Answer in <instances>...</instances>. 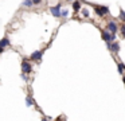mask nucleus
I'll return each instance as SVG.
<instances>
[{
  "label": "nucleus",
  "mask_w": 125,
  "mask_h": 121,
  "mask_svg": "<svg viewBox=\"0 0 125 121\" xmlns=\"http://www.w3.org/2000/svg\"><path fill=\"white\" fill-rule=\"evenodd\" d=\"M101 36H102V39L105 40L106 43H110V42H113V40L116 39V36H114V35H110L108 31H104V30L101 31Z\"/></svg>",
  "instance_id": "obj_1"
},
{
  "label": "nucleus",
  "mask_w": 125,
  "mask_h": 121,
  "mask_svg": "<svg viewBox=\"0 0 125 121\" xmlns=\"http://www.w3.org/2000/svg\"><path fill=\"white\" fill-rule=\"evenodd\" d=\"M94 11L97 15L102 16L105 15V13H109V8L108 7H101V5H94Z\"/></svg>",
  "instance_id": "obj_2"
},
{
  "label": "nucleus",
  "mask_w": 125,
  "mask_h": 121,
  "mask_svg": "<svg viewBox=\"0 0 125 121\" xmlns=\"http://www.w3.org/2000/svg\"><path fill=\"white\" fill-rule=\"evenodd\" d=\"M22 70L24 74H28V73H31V70H32V67H31V65L28 63V61H22Z\"/></svg>",
  "instance_id": "obj_3"
},
{
  "label": "nucleus",
  "mask_w": 125,
  "mask_h": 121,
  "mask_svg": "<svg viewBox=\"0 0 125 121\" xmlns=\"http://www.w3.org/2000/svg\"><path fill=\"white\" fill-rule=\"evenodd\" d=\"M50 11H51V13H52L54 16H57V18H58V16H62V11H61V7H59V5L51 7V8H50Z\"/></svg>",
  "instance_id": "obj_4"
},
{
  "label": "nucleus",
  "mask_w": 125,
  "mask_h": 121,
  "mask_svg": "<svg viewBox=\"0 0 125 121\" xmlns=\"http://www.w3.org/2000/svg\"><path fill=\"white\" fill-rule=\"evenodd\" d=\"M108 30L112 32V35H114L118 28H117V24L114 23V22H109V23H108Z\"/></svg>",
  "instance_id": "obj_5"
},
{
  "label": "nucleus",
  "mask_w": 125,
  "mask_h": 121,
  "mask_svg": "<svg viewBox=\"0 0 125 121\" xmlns=\"http://www.w3.org/2000/svg\"><path fill=\"white\" fill-rule=\"evenodd\" d=\"M42 55H43V51H35V53L31 54V59L32 61H39L42 58Z\"/></svg>",
  "instance_id": "obj_6"
},
{
  "label": "nucleus",
  "mask_w": 125,
  "mask_h": 121,
  "mask_svg": "<svg viewBox=\"0 0 125 121\" xmlns=\"http://www.w3.org/2000/svg\"><path fill=\"white\" fill-rule=\"evenodd\" d=\"M8 44H10V40L7 39V38H3V39H1V42H0V50L4 51V48H6Z\"/></svg>",
  "instance_id": "obj_7"
},
{
  "label": "nucleus",
  "mask_w": 125,
  "mask_h": 121,
  "mask_svg": "<svg viewBox=\"0 0 125 121\" xmlns=\"http://www.w3.org/2000/svg\"><path fill=\"white\" fill-rule=\"evenodd\" d=\"M118 50H120L118 42H113V43H112V46H110V51H112V53H118Z\"/></svg>",
  "instance_id": "obj_8"
},
{
  "label": "nucleus",
  "mask_w": 125,
  "mask_h": 121,
  "mask_svg": "<svg viewBox=\"0 0 125 121\" xmlns=\"http://www.w3.org/2000/svg\"><path fill=\"white\" fill-rule=\"evenodd\" d=\"M124 69H125V66H124L122 63H118V65H117V70H118V74H122Z\"/></svg>",
  "instance_id": "obj_9"
},
{
  "label": "nucleus",
  "mask_w": 125,
  "mask_h": 121,
  "mask_svg": "<svg viewBox=\"0 0 125 121\" xmlns=\"http://www.w3.org/2000/svg\"><path fill=\"white\" fill-rule=\"evenodd\" d=\"M73 8H74V11H79V8H81V3L79 1H75L73 4Z\"/></svg>",
  "instance_id": "obj_10"
},
{
  "label": "nucleus",
  "mask_w": 125,
  "mask_h": 121,
  "mask_svg": "<svg viewBox=\"0 0 125 121\" xmlns=\"http://www.w3.org/2000/svg\"><path fill=\"white\" fill-rule=\"evenodd\" d=\"M120 18H121V20H124V22H125V11L120 10Z\"/></svg>",
  "instance_id": "obj_11"
},
{
  "label": "nucleus",
  "mask_w": 125,
  "mask_h": 121,
  "mask_svg": "<svg viewBox=\"0 0 125 121\" xmlns=\"http://www.w3.org/2000/svg\"><path fill=\"white\" fill-rule=\"evenodd\" d=\"M26 104H27V106H31V105H32V101H31L30 97H27V99H26Z\"/></svg>",
  "instance_id": "obj_12"
},
{
  "label": "nucleus",
  "mask_w": 125,
  "mask_h": 121,
  "mask_svg": "<svg viewBox=\"0 0 125 121\" xmlns=\"http://www.w3.org/2000/svg\"><path fill=\"white\" fill-rule=\"evenodd\" d=\"M121 34H122V36L125 38V24H122V26H121Z\"/></svg>",
  "instance_id": "obj_13"
},
{
  "label": "nucleus",
  "mask_w": 125,
  "mask_h": 121,
  "mask_svg": "<svg viewBox=\"0 0 125 121\" xmlns=\"http://www.w3.org/2000/svg\"><path fill=\"white\" fill-rule=\"evenodd\" d=\"M82 15L87 18V16H89V11H87V10H82Z\"/></svg>",
  "instance_id": "obj_14"
},
{
  "label": "nucleus",
  "mask_w": 125,
  "mask_h": 121,
  "mask_svg": "<svg viewBox=\"0 0 125 121\" xmlns=\"http://www.w3.org/2000/svg\"><path fill=\"white\" fill-rule=\"evenodd\" d=\"M34 4V1H23V5H27V7H28V5H32Z\"/></svg>",
  "instance_id": "obj_15"
},
{
  "label": "nucleus",
  "mask_w": 125,
  "mask_h": 121,
  "mask_svg": "<svg viewBox=\"0 0 125 121\" xmlns=\"http://www.w3.org/2000/svg\"><path fill=\"white\" fill-rule=\"evenodd\" d=\"M67 15H69V12H67V11H66V10H62V16H65V18H66Z\"/></svg>",
  "instance_id": "obj_16"
},
{
  "label": "nucleus",
  "mask_w": 125,
  "mask_h": 121,
  "mask_svg": "<svg viewBox=\"0 0 125 121\" xmlns=\"http://www.w3.org/2000/svg\"><path fill=\"white\" fill-rule=\"evenodd\" d=\"M42 121H49V118H42Z\"/></svg>",
  "instance_id": "obj_17"
},
{
  "label": "nucleus",
  "mask_w": 125,
  "mask_h": 121,
  "mask_svg": "<svg viewBox=\"0 0 125 121\" xmlns=\"http://www.w3.org/2000/svg\"><path fill=\"white\" fill-rule=\"evenodd\" d=\"M122 81H124V83H125V77H124V78H122Z\"/></svg>",
  "instance_id": "obj_18"
},
{
  "label": "nucleus",
  "mask_w": 125,
  "mask_h": 121,
  "mask_svg": "<svg viewBox=\"0 0 125 121\" xmlns=\"http://www.w3.org/2000/svg\"><path fill=\"white\" fill-rule=\"evenodd\" d=\"M58 121H59V120H58Z\"/></svg>",
  "instance_id": "obj_19"
}]
</instances>
